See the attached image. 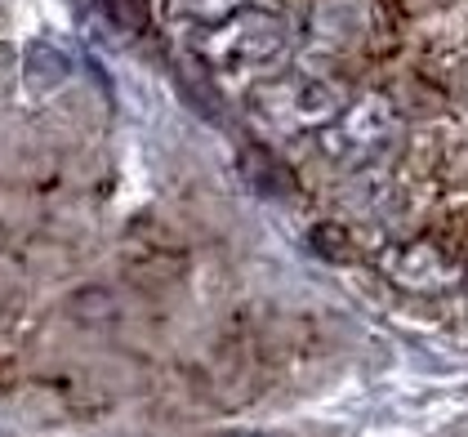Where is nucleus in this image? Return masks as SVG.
Instances as JSON below:
<instances>
[{
	"label": "nucleus",
	"instance_id": "1",
	"mask_svg": "<svg viewBox=\"0 0 468 437\" xmlns=\"http://www.w3.org/2000/svg\"><path fill=\"white\" fill-rule=\"evenodd\" d=\"M197 54L210 68H228V72L268 68L286 54V27H282V18H272L263 9H241V14L223 18L218 27H206L197 40Z\"/></svg>",
	"mask_w": 468,
	"mask_h": 437
},
{
	"label": "nucleus",
	"instance_id": "2",
	"mask_svg": "<svg viewBox=\"0 0 468 437\" xmlns=\"http://www.w3.org/2000/svg\"><path fill=\"white\" fill-rule=\"evenodd\" d=\"M384 130H388V108L379 103V99H366L357 108L348 112L344 121H339V130L330 134V147H357V144H379L384 139Z\"/></svg>",
	"mask_w": 468,
	"mask_h": 437
},
{
	"label": "nucleus",
	"instance_id": "3",
	"mask_svg": "<svg viewBox=\"0 0 468 437\" xmlns=\"http://www.w3.org/2000/svg\"><path fill=\"white\" fill-rule=\"evenodd\" d=\"M254 0H161L165 18H175L183 27H218L223 18L250 9Z\"/></svg>",
	"mask_w": 468,
	"mask_h": 437
},
{
	"label": "nucleus",
	"instance_id": "4",
	"mask_svg": "<svg viewBox=\"0 0 468 437\" xmlns=\"http://www.w3.org/2000/svg\"><path fill=\"white\" fill-rule=\"evenodd\" d=\"M108 5V14L125 27V32H139L147 18H144V0H103Z\"/></svg>",
	"mask_w": 468,
	"mask_h": 437
},
{
	"label": "nucleus",
	"instance_id": "5",
	"mask_svg": "<svg viewBox=\"0 0 468 437\" xmlns=\"http://www.w3.org/2000/svg\"><path fill=\"white\" fill-rule=\"evenodd\" d=\"M215 437H272V433H254V429H241V433H215Z\"/></svg>",
	"mask_w": 468,
	"mask_h": 437
}]
</instances>
